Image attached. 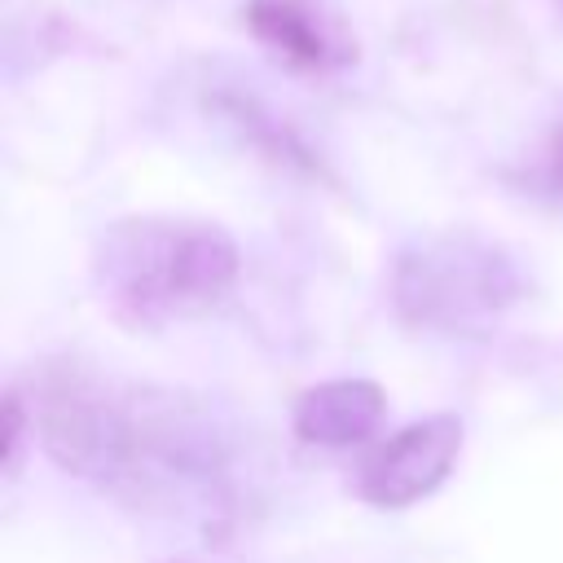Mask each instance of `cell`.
<instances>
[{
	"label": "cell",
	"mask_w": 563,
	"mask_h": 563,
	"mask_svg": "<svg viewBox=\"0 0 563 563\" xmlns=\"http://www.w3.org/2000/svg\"><path fill=\"white\" fill-rule=\"evenodd\" d=\"M26 431H35L26 391H22V383H9V391H4V479H13L18 466H22V440H26Z\"/></svg>",
	"instance_id": "ba28073f"
},
{
	"label": "cell",
	"mask_w": 563,
	"mask_h": 563,
	"mask_svg": "<svg viewBox=\"0 0 563 563\" xmlns=\"http://www.w3.org/2000/svg\"><path fill=\"white\" fill-rule=\"evenodd\" d=\"M167 563H202V559H167Z\"/></svg>",
	"instance_id": "30bf717a"
},
{
	"label": "cell",
	"mask_w": 563,
	"mask_h": 563,
	"mask_svg": "<svg viewBox=\"0 0 563 563\" xmlns=\"http://www.w3.org/2000/svg\"><path fill=\"white\" fill-rule=\"evenodd\" d=\"M92 295L123 330H163L216 308L238 273V242L189 216H123L92 242Z\"/></svg>",
	"instance_id": "7a4b0ae2"
},
{
	"label": "cell",
	"mask_w": 563,
	"mask_h": 563,
	"mask_svg": "<svg viewBox=\"0 0 563 563\" xmlns=\"http://www.w3.org/2000/svg\"><path fill=\"white\" fill-rule=\"evenodd\" d=\"M387 418V396L374 378H321L290 405V431L308 449H361Z\"/></svg>",
	"instance_id": "8992f818"
},
{
	"label": "cell",
	"mask_w": 563,
	"mask_h": 563,
	"mask_svg": "<svg viewBox=\"0 0 563 563\" xmlns=\"http://www.w3.org/2000/svg\"><path fill=\"white\" fill-rule=\"evenodd\" d=\"M462 444H466V422L457 413L413 418L356 457L352 493L378 510L418 506L453 475Z\"/></svg>",
	"instance_id": "277c9868"
},
{
	"label": "cell",
	"mask_w": 563,
	"mask_h": 563,
	"mask_svg": "<svg viewBox=\"0 0 563 563\" xmlns=\"http://www.w3.org/2000/svg\"><path fill=\"white\" fill-rule=\"evenodd\" d=\"M541 180L550 194H563V123L554 128L550 145H545V163H541Z\"/></svg>",
	"instance_id": "9c48e42d"
},
{
	"label": "cell",
	"mask_w": 563,
	"mask_h": 563,
	"mask_svg": "<svg viewBox=\"0 0 563 563\" xmlns=\"http://www.w3.org/2000/svg\"><path fill=\"white\" fill-rule=\"evenodd\" d=\"M242 22L260 48L299 75H334L361 57L352 18L334 0H246Z\"/></svg>",
	"instance_id": "5b68a950"
},
{
	"label": "cell",
	"mask_w": 563,
	"mask_h": 563,
	"mask_svg": "<svg viewBox=\"0 0 563 563\" xmlns=\"http://www.w3.org/2000/svg\"><path fill=\"white\" fill-rule=\"evenodd\" d=\"M224 114L242 128V136L255 145V150H264L273 163H282V167H295V172H308V176H317L321 172V163L312 158V150L286 128V123H277L260 101H242V97H229L224 101Z\"/></svg>",
	"instance_id": "52a82bcc"
},
{
	"label": "cell",
	"mask_w": 563,
	"mask_h": 563,
	"mask_svg": "<svg viewBox=\"0 0 563 563\" xmlns=\"http://www.w3.org/2000/svg\"><path fill=\"white\" fill-rule=\"evenodd\" d=\"M387 290L405 325L479 339L528 299V273L493 238L435 233L396 255Z\"/></svg>",
	"instance_id": "3957f363"
},
{
	"label": "cell",
	"mask_w": 563,
	"mask_h": 563,
	"mask_svg": "<svg viewBox=\"0 0 563 563\" xmlns=\"http://www.w3.org/2000/svg\"><path fill=\"white\" fill-rule=\"evenodd\" d=\"M31 422L57 471L145 510H216L229 497V444L211 409L158 383L114 378L75 356L31 369Z\"/></svg>",
	"instance_id": "6da1fadb"
}]
</instances>
